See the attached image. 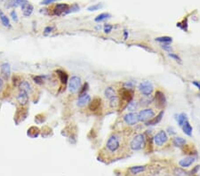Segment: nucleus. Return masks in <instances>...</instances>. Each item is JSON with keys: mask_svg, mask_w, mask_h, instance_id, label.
<instances>
[{"mask_svg": "<svg viewBox=\"0 0 200 176\" xmlns=\"http://www.w3.org/2000/svg\"><path fill=\"white\" fill-rule=\"evenodd\" d=\"M146 170L145 165H135L129 168V171L132 174H138L140 172H142Z\"/></svg>", "mask_w": 200, "mask_h": 176, "instance_id": "nucleus-24", "label": "nucleus"}, {"mask_svg": "<svg viewBox=\"0 0 200 176\" xmlns=\"http://www.w3.org/2000/svg\"><path fill=\"white\" fill-rule=\"evenodd\" d=\"M69 9H70V6L67 4H57L54 7V13L56 15H62V14H66L69 13Z\"/></svg>", "mask_w": 200, "mask_h": 176, "instance_id": "nucleus-11", "label": "nucleus"}, {"mask_svg": "<svg viewBox=\"0 0 200 176\" xmlns=\"http://www.w3.org/2000/svg\"><path fill=\"white\" fill-rule=\"evenodd\" d=\"M40 134V130L36 127V126H31L28 129V132H27V134L28 136H30V138H37Z\"/></svg>", "mask_w": 200, "mask_h": 176, "instance_id": "nucleus-23", "label": "nucleus"}, {"mask_svg": "<svg viewBox=\"0 0 200 176\" xmlns=\"http://www.w3.org/2000/svg\"><path fill=\"white\" fill-rule=\"evenodd\" d=\"M101 99L99 97H95L89 103V109L93 112H95L101 108Z\"/></svg>", "mask_w": 200, "mask_h": 176, "instance_id": "nucleus-14", "label": "nucleus"}, {"mask_svg": "<svg viewBox=\"0 0 200 176\" xmlns=\"http://www.w3.org/2000/svg\"><path fill=\"white\" fill-rule=\"evenodd\" d=\"M168 55H169V57H171V58H172V59H173L174 61H178V62L182 63V59H181V57H180V56H178L177 54L171 53V54H169Z\"/></svg>", "mask_w": 200, "mask_h": 176, "instance_id": "nucleus-40", "label": "nucleus"}, {"mask_svg": "<svg viewBox=\"0 0 200 176\" xmlns=\"http://www.w3.org/2000/svg\"><path fill=\"white\" fill-rule=\"evenodd\" d=\"M153 140H154L155 144L157 146H163L168 141V136L164 130H161L154 136Z\"/></svg>", "mask_w": 200, "mask_h": 176, "instance_id": "nucleus-7", "label": "nucleus"}, {"mask_svg": "<svg viewBox=\"0 0 200 176\" xmlns=\"http://www.w3.org/2000/svg\"><path fill=\"white\" fill-rule=\"evenodd\" d=\"M28 115V111H26L25 108H19L16 114H15V121L16 123H20V121H23Z\"/></svg>", "mask_w": 200, "mask_h": 176, "instance_id": "nucleus-15", "label": "nucleus"}, {"mask_svg": "<svg viewBox=\"0 0 200 176\" xmlns=\"http://www.w3.org/2000/svg\"><path fill=\"white\" fill-rule=\"evenodd\" d=\"M146 145V140L142 134H139L133 137L130 142V148L132 150H142Z\"/></svg>", "mask_w": 200, "mask_h": 176, "instance_id": "nucleus-2", "label": "nucleus"}, {"mask_svg": "<svg viewBox=\"0 0 200 176\" xmlns=\"http://www.w3.org/2000/svg\"><path fill=\"white\" fill-rule=\"evenodd\" d=\"M111 17V15L108 13H102L101 14H99L95 19L94 20L96 21V23H101V21H103L107 19H109Z\"/></svg>", "mask_w": 200, "mask_h": 176, "instance_id": "nucleus-28", "label": "nucleus"}, {"mask_svg": "<svg viewBox=\"0 0 200 176\" xmlns=\"http://www.w3.org/2000/svg\"><path fill=\"white\" fill-rule=\"evenodd\" d=\"M124 121L128 125H135L139 122L138 114L136 112H131L124 116Z\"/></svg>", "mask_w": 200, "mask_h": 176, "instance_id": "nucleus-9", "label": "nucleus"}, {"mask_svg": "<svg viewBox=\"0 0 200 176\" xmlns=\"http://www.w3.org/2000/svg\"><path fill=\"white\" fill-rule=\"evenodd\" d=\"M155 117V111L152 108H144L138 113V118L140 122H148Z\"/></svg>", "mask_w": 200, "mask_h": 176, "instance_id": "nucleus-5", "label": "nucleus"}, {"mask_svg": "<svg viewBox=\"0 0 200 176\" xmlns=\"http://www.w3.org/2000/svg\"><path fill=\"white\" fill-rule=\"evenodd\" d=\"M4 86H5V80L1 76H0V94H1V93L4 90Z\"/></svg>", "mask_w": 200, "mask_h": 176, "instance_id": "nucleus-45", "label": "nucleus"}, {"mask_svg": "<svg viewBox=\"0 0 200 176\" xmlns=\"http://www.w3.org/2000/svg\"><path fill=\"white\" fill-rule=\"evenodd\" d=\"M154 100L156 101V104L158 108H163L165 105H166V99H165V95L163 92L161 91H157L155 94V97Z\"/></svg>", "mask_w": 200, "mask_h": 176, "instance_id": "nucleus-8", "label": "nucleus"}, {"mask_svg": "<svg viewBox=\"0 0 200 176\" xmlns=\"http://www.w3.org/2000/svg\"><path fill=\"white\" fill-rule=\"evenodd\" d=\"M57 1H60V0H43V1L40 3V5H43V6H47V5H51L54 2H57Z\"/></svg>", "mask_w": 200, "mask_h": 176, "instance_id": "nucleus-42", "label": "nucleus"}, {"mask_svg": "<svg viewBox=\"0 0 200 176\" xmlns=\"http://www.w3.org/2000/svg\"><path fill=\"white\" fill-rule=\"evenodd\" d=\"M119 94H120V100L124 102H126L127 104L132 101L133 98V92L132 89H128V88L123 87L121 88V90L119 91Z\"/></svg>", "mask_w": 200, "mask_h": 176, "instance_id": "nucleus-6", "label": "nucleus"}, {"mask_svg": "<svg viewBox=\"0 0 200 176\" xmlns=\"http://www.w3.org/2000/svg\"><path fill=\"white\" fill-rule=\"evenodd\" d=\"M88 89H89V84H88V83H85V84H83V86L80 87L79 94H78V97L80 98V97H82V96L87 94L86 93H87Z\"/></svg>", "mask_w": 200, "mask_h": 176, "instance_id": "nucleus-31", "label": "nucleus"}, {"mask_svg": "<svg viewBox=\"0 0 200 176\" xmlns=\"http://www.w3.org/2000/svg\"><path fill=\"white\" fill-rule=\"evenodd\" d=\"M195 162V158L193 157H187L182 158V160L179 161V165L180 166H182V168H188L193 163Z\"/></svg>", "mask_w": 200, "mask_h": 176, "instance_id": "nucleus-18", "label": "nucleus"}, {"mask_svg": "<svg viewBox=\"0 0 200 176\" xmlns=\"http://www.w3.org/2000/svg\"><path fill=\"white\" fill-rule=\"evenodd\" d=\"M173 144L176 147H183L186 144V141L182 137H175L173 139Z\"/></svg>", "mask_w": 200, "mask_h": 176, "instance_id": "nucleus-29", "label": "nucleus"}, {"mask_svg": "<svg viewBox=\"0 0 200 176\" xmlns=\"http://www.w3.org/2000/svg\"><path fill=\"white\" fill-rule=\"evenodd\" d=\"M101 7H102V5L100 4V3H98L96 5H93L91 6H89L87 8V10L90 11V12H92V11H97V10H100V8H101Z\"/></svg>", "mask_w": 200, "mask_h": 176, "instance_id": "nucleus-37", "label": "nucleus"}, {"mask_svg": "<svg viewBox=\"0 0 200 176\" xmlns=\"http://www.w3.org/2000/svg\"><path fill=\"white\" fill-rule=\"evenodd\" d=\"M90 101H91V97H90V95L85 94V95H84V96H82V97H80V98L78 99V101H77V105L78 107H80V108H83V107L88 105L89 103H90Z\"/></svg>", "mask_w": 200, "mask_h": 176, "instance_id": "nucleus-19", "label": "nucleus"}, {"mask_svg": "<svg viewBox=\"0 0 200 176\" xmlns=\"http://www.w3.org/2000/svg\"><path fill=\"white\" fill-rule=\"evenodd\" d=\"M44 121H46V117L44 114H38L35 117V122L37 124H43Z\"/></svg>", "mask_w": 200, "mask_h": 176, "instance_id": "nucleus-34", "label": "nucleus"}, {"mask_svg": "<svg viewBox=\"0 0 200 176\" xmlns=\"http://www.w3.org/2000/svg\"><path fill=\"white\" fill-rule=\"evenodd\" d=\"M182 130H183V132H184V134H187L188 136H191L192 135V131H193V129H192V126L190 125V124L189 123V121L187 120V121H185V123L182 125Z\"/></svg>", "mask_w": 200, "mask_h": 176, "instance_id": "nucleus-25", "label": "nucleus"}, {"mask_svg": "<svg viewBox=\"0 0 200 176\" xmlns=\"http://www.w3.org/2000/svg\"><path fill=\"white\" fill-rule=\"evenodd\" d=\"M0 20H1V23L3 24L4 27L6 28H11V23H10V20L9 18L4 13L2 10H0Z\"/></svg>", "mask_w": 200, "mask_h": 176, "instance_id": "nucleus-21", "label": "nucleus"}, {"mask_svg": "<svg viewBox=\"0 0 200 176\" xmlns=\"http://www.w3.org/2000/svg\"><path fill=\"white\" fill-rule=\"evenodd\" d=\"M163 116H164V111H160L158 116H155L153 118H151L148 122H146V125H158L162 120Z\"/></svg>", "mask_w": 200, "mask_h": 176, "instance_id": "nucleus-20", "label": "nucleus"}, {"mask_svg": "<svg viewBox=\"0 0 200 176\" xmlns=\"http://www.w3.org/2000/svg\"><path fill=\"white\" fill-rule=\"evenodd\" d=\"M104 95L109 101L110 99H112L113 97H115L117 95V94H116V91H115V89L112 86H108V87L106 88L105 91H104Z\"/></svg>", "mask_w": 200, "mask_h": 176, "instance_id": "nucleus-22", "label": "nucleus"}, {"mask_svg": "<svg viewBox=\"0 0 200 176\" xmlns=\"http://www.w3.org/2000/svg\"><path fill=\"white\" fill-rule=\"evenodd\" d=\"M165 176H170V175H165Z\"/></svg>", "mask_w": 200, "mask_h": 176, "instance_id": "nucleus-48", "label": "nucleus"}, {"mask_svg": "<svg viewBox=\"0 0 200 176\" xmlns=\"http://www.w3.org/2000/svg\"><path fill=\"white\" fill-rule=\"evenodd\" d=\"M173 173H174L175 176H187V174H188V172H185L183 169L178 168V167L173 170Z\"/></svg>", "mask_w": 200, "mask_h": 176, "instance_id": "nucleus-33", "label": "nucleus"}, {"mask_svg": "<svg viewBox=\"0 0 200 176\" xmlns=\"http://www.w3.org/2000/svg\"><path fill=\"white\" fill-rule=\"evenodd\" d=\"M13 85L14 86H18L19 87V85H20V84L21 83V77H20V76H18V75H14V76H13Z\"/></svg>", "mask_w": 200, "mask_h": 176, "instance_id": "nucleus-35", "label": "nucleus"}, {"mask_svg": "<svg viewBox=\"0 0 200 176\" xmlns=\"http://www.w3.org/2000/svg\"><path fill=\"white\" fill-rule=\"evenodd\" d=\"M0 70H1V77L5 79H9L11 77V66L9 63L5 62L1 65L0 67Z\"/></svg>", "mask_w": 200, "mask_h": 176, "instance_id": "nucleus-13", "label": "nucleus"}, {"mask_svg": "<svg viewBox=\"0 0 200 176\" xmlns=\"http://www.w3.org/2000/svg\"><path fill=\"white\" fill-rule=\"evenodd\" d=\"M112 29H113V26H112V25H110V24H106V25L104 26V32H105L106 34H108V33L111 32Z\"/></svg>", "mask_w": 200, "mask_h": 176, "instance_id": "nucleus-44", "label": "nucleus"}, {"mask_svg": "<svg viewBox=\"0 0 200 176\" xmlns=\"http://www.w3.org/2000/svg\"><path fill=\"white\" fill-rule=\"evenodd\" d=\"M54 30H55V27L54 26H47V27H46V29H44V35H49Z\"/></svg>", "mask_w": 200, "mask_h": 176, "instance_id": "nucleus-39", "label": "nucleus"}, {"mask_svg": "<svg viewBox=\"0 0 200 176\" xmlns=\"http://www.w3.org/2000/svg\"><path fill=\"white\" fill-rule=\"evenodd\" d=\"M138 89L143 96H149L154 90V86L149 81H144L139 84Z\"/></svg>", "mask_w": 200, "mask_h": 176, "instance_id": "nucleus-4", "label": "nucleus"}, {"mask_svg": "<svg viewBox=\"0 0 200 176\" xmlns=\"http://www.w3.org/2000/svg\"><path fill=\"white\" fill-rule=\"evenodd\" d=\"M32 78L36 84H43L44 81H47V79L50 78V77L49 76H32Z\"/></svg>", "mask_w": 200, "mask_h": 176, "instance_id": "nucleus-26", "label": "nucleus"}, {"mask_svg": "<svg viewBox=\"0 0 200 176\" xmlns=\"http://www.w3.org/2000/svg\"><path fill=\"white\" fill-rule=\"evenodd\" d=\"M150 101H153V99L149 100V96H148L147 99H142V100H141V105H142V106L149 105V103H151Z\"/></svg>", "mask_w": 200, "mask_h": 176, "instance_id": "nucleus-43", "label": "nucleus"}, {"mask_svg": "<svg viewBox=\"0 0 200 176\" xmlns=\"http://www.w3.org/2000/svg\"><path fill=\"white\" fill-rule=\"evenodd\" d=\"M177 27H179L180 29H182L184 31H187L188 30V20L186 19V20H184L182 23H177Z\"/></svg>", "mask_w": 200, "mask_h": 176, "instance_id": "nucleus-36", "label": "nucleus"}, {"mask_svg": "<svg viewBox=\"0 0 200 176\" xmlns=\"http://www.w3.org/2000/svg\"><path fill=\"white\" fill-rule=\"evenodd\" d=\"M29 94L25 91L20 90L17 94V101L20 106H26L29 103Z\"/></svg>", "mask_w": 200, "mask_h": 176, "instance_id": "nucleus-10", "label": "nucleus"}, {"mask_svg": "<svg viewBox=\"0 0 200 176\" xmlns=\"http://www.w3.org/2000/svg\"><path fill=\"white\" fill-rule=\"evenodd\" d=\"M193 84H194V85H196V87L198 88V89L200 90V83H199V82L194 81V82H193Z\"/></svg>", "mask_w": 200, "mask_h": 176, "instance_id": "nucleus-46", "label": "nucleus"}, {"mask_svg": "<svg viewBox=\"0 0 200 176\" xmlns=\"http://www.w3.org/2000/svg\"><path fill=\"white\" fill-rule=\"evenodd\" d=\"M188 120V118H187V115L185 114V113H182V114H180L179 116H178V118H177V122H178V124H179V125L180 126H182V125L185 123V121H187Z\"/></svg>", "mask_w": 200, "mask_h": 176, "instance_id": "nucleus-32", "label": "nucleus"}, {"mask_svg": "<svg viewBox=\"0 0 200 176\" xmlns=\"http://www.w3.org/2000/svg\"><path fill=\"white\" fill-rule=\"evenodd\" d=\"M138 108H139V102L133 101H131L127 104V107H126L127 111H136Z\"/></svg>", "mask_w": 200, "mask_h": 176, "instance_id": "nucleus-27", "label": "nucleus"}, {"mask_svg": "<svg viewBox=\"0 0 200 176\" xmlns=\"http://www.w3.org/2000/svg\"><path fill=\"white\" fill-rule=\"evenodd\" d=\"M55 73L58 76V77H59V79H60V81H61V83L62 84L65 85L67 83H68V81H69V75H68V73H67L66 71H64L62 70H57L55 71Z\"/></svg>", "mask_w": 200, "mask_h": 176, "instance_id": "nucleus-16", "label": "nucleus"}, {"mask_svg": "<svg viewBox=\"0 0 200 176\" xmlns=\"http://www.w3.org/2000/svg\"><path fill=\"white\" fill-rule=\"evenodd\" d=\"M121 142H120V137L117 134H114L111 135L107 143H106V149L109 153H115L117 152L120 148Z\"/></svg>", "mask_w": 200, "mask_h": 176, "instance_id": "nucleus-1", "label": "nucleus"}, {"mask_svg": "<svg viewBox=\"0 0 200 176\" xmlns=\"http://www.w3.org/2000/svg\"><path fill=\"white\" fill-rule=\"evenodd\" d=\"M19 88H20V90L25 91L28 94H30L32 92V89H33V87L30 84V83L29 81H27V80H22L21 83L19 85Z\"/></svg>", "mask_w": 200, "mask_h": 176, "instance_id": "nucleus-17", "label": "nucleus"}, {"mask_svg": "<svg viewBox=\"0 0 200 176\" xmlns=\"http://www.w3.org/2000/svg\"><path fill=\"white\" fill-rule=\"evenodd\" d=\"M161 47L165 50V51H166V52H168V53H173V47L169 45V44H162V46H161Z\"/></svg>", "mask_w": 200, "mask_h": 176, "instance_id": "nucleus-38", "label": "nucleus"}, {"mask_svg": "<svg viewBox=\"0 0 200 176\" xmlns=\"http://www.w3.org/2000/svg\"><path fill=\"white\" fill-rule=\"evenodd\" d=\"M124 39H127V37H128V32L126 31V30H125V32H124Z\"/></svg>", "mask_w": 200, "mask_h": 176, "instance_id": "nucleus-47", "label": "nucleus"}, {"mask_svg": "<svg viewBox=\"0 0 200 176\" xmlns=\"http://www.w3.org/2000/svg\"><path fill=\"white\" fill-rule=\"evenodd\" d=\"M10 14H11V17H12V19L13 20L14 23H18V21H19V18H18V15H17L16 11H15V10H13V11L11 12Z\"/></svg>", "mask_w": 200, "mask_h": 176, "instance_id": "nucleus-41", "label": "nucleus"}, {"mask_svg": "<svg viewBox=\"0 0 200 176\" xmlns=\"http://www.w3.org/2000/svg\"><path fill=\"white\" fill-rule=\"evenodd\" d=\"M156 41H158L159 43H162V44H170V43L173 42V38L171 37L165 36V37H157V38H156Z\"/></svg>", "mask_w": 200, "mask_h": 176, "instance_id": "nucleus-30", "label": "nucleus"}, {"mask_svg": "<svg viewBox=\"0 0 200 176\" xmlns=\"http://www.w3.org/2000/svg\"><path fill=\"white\" fill-rule=\"evenodd\" d=\"M20 7L22 10V13H23V15L25 17L30 16L31 13H33V10H34L33 6L31 4H30L28 1H26V0H24V1L22 2V4L20 5Z\"/></svg>", "mask_w": 200, "mask_h": 176, "instance_id": "nucleus-12", "label": "nucleus"}, {"mask_svg": "<svg viewBox=\"0 0 200 176\" xmlns=\"http://www.w3.org/2000/svg\"><path fill=\"white\" fill-rule=\"evenodd\" d=\"M81 78L77 76H73L69 81V89L71 94H76L80 90Z\"/></svg>", "mask_w": 200, "mask_h": 176, "instance_id": "nucleus-3", "label": "nucleus"}]
</instances>
